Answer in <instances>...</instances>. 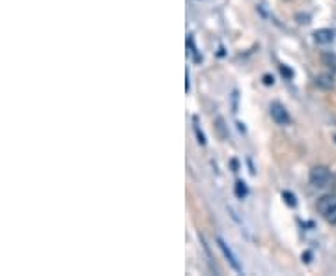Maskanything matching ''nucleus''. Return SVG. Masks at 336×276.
<instances>
[{"label":"nucleus","mask_w":336,"mask_h":276,"mask_svg":"<svg viewBox=\"0 0 336 276\" xmlns=\"http://www.w3.org/2000/svg\"><path fill=\"white\" fill-rule=\"evenodd\" d=\"M331 181V172H329V168L327 166H314L312 168V172H310V185L312 187H316V189H323L327 187Z\"/></svg>","instance_id":"f257e3e1"},{"label":"nucleus","mask_w":336,"mask_h":276,"mask_svg":"<svg viewBox=\"0 0 336 276\" xmlns=\"http://www.w3.org/2000/svg\"><path fill=\"white\" fill-rule=\"evenodd\" d=\"M271 118L277 121L279 125H288L289 120H291L288 110H286V107L282 103H273L271 105Z\"/></svg>","instance_id":"f03ea898"},{"label":"nucleus","mask_w":336,"mask_h":276,"mask_svg":"<svg viewBox=\"0 0 336 276\" xmlns=\"http://www.w3.org/2000/svg\"><path fill=\"white\" fill-rule=\"evenodd\" d=\"M217 245H219V248L223 250V254H224V258L230 261V265L233 267V271H237V273H241V265H239V261H237V258L233 256V252L230 250V247L224 243L221 237H217Z\"/></svg>","instance_id":"7ed1b4c3"},{"label":"nucleus","mask_w":336,"mask_h":276,"mask_svg":"<svg viewBox=\"0 0 336 276\" xmlns=\"http://www.w3.org/2000/svg\"><path fill=\"white\" fill-rule=\"evenodd\" d=\"M335 207H336V196L335 194H325V196H321V198L317 200V211L321 213L323 217H325L331 209H335Z\"/></svg>","instance_id":"20e7f679"},{"label":"nucleus","mask_w":336,"mask_h":276,"mask_svg":"<svg viewBox=\"0 0 336 276\" xmlns=\"http://www.w3.org/2000/svg\"><path fill=\"white\" fill-rule=\"evenodd\" d=\"M314 39H316L317 45H329V43L335 41V32L329 30V28H321V30L314 32Z\"/></svg>","instance_id":"39448f33"},{"label":"nucleus","mask_w":336,"mask_h":276,"mask_svg":"<svg viewBox=\"0 0 336 276\" xmlns=\"http://www.w3.org/2000/svg\"><path fill=\"white\" fill-rule=\"evenodd\" d=\"M316 86L321 90H333L335 88V77L331 73H321L316 77Z\"/></svg>","instance_id":"423d86ee"},{"label":"nucleus","mask_w":336,"mask_h":276,"mask_svg":"<svg viewBox=\"0 0 336 276\" xmlns=\"http://www.w3.org/2000/svg\"><path fill=\"white\" fill-rule=\"evenodd\" d=\"M233 193H235V196H237L239 200H245V198H247V194H249L247 183H243V181H237V183H235V189H233Z\"/></svg>","instance_id":"0eeeda50"},{"label":"nucleus","mask_w":336,"mask_h":276,"mask_svg":"<svg viewBox=\"0 0 336 276\" xmlns=\"http://www.w3.org/2000/svg\"><path fill=\"white\" fill-rule=\"evenodd\" d=\"M195 133H196V137H198V140H200V144L205 146V137H204V133L200 131V127H198V118H195Z\"/></svg>","instance_id":"6e6552de"},{"label":"nucleus","mask_w":336,"mask_h":276,"mask_svg":"<svg viewBox=\"0 0 336 276\" xmlns=\"http://www.w3.org/2000/svg\"><path fill=\"white\" fill-rule=\"evenodd\" d=\"M325 221L329 222V224H333V226H336V207L335 209H331V211L325 215Z\"/></svg>","instance_id":"1a4fd4ad"},{"label":"nucleus","mask_w":336,"mask_h":276,"mask_svg":"<svg viewBox=\"0 0 336 276\" xmlns=\"http://www.w3.org/2000/svg\"><path fill=\"white\" fill-rule=\"evenodd\" d=\"M284 200H286V203H289V207H295V196L291 193H284Z\"/></svg>","instance_id":"9d476101"},{"label":"nucleus","mask_w":336,"mask_h":276,"mask_svg":"<svg viewBox=\"0 0 336 276\" xmlns=\"http://www.w3.org/2000/svg\"><path fill=\"white\" fill-rule=\"evenodd\" d=\"M263 83H265V84H267V86H271V84H273V83H275V81H273V79H271V77H269V75H265V77H263Z\"/></svg>","instance_id":"9b49d317"},{"label":"nucleus","mask_w":336,"mask_h":276,"mask_svg":"<svg viewBox=\"0 0 336 276\" xmlns=\"http://www.w3.org/2000/svg\"><path fill=\"white\" fill-rule=\"evenodd\" d=\"M280 69H282V73L286 75V77H291V75H293V73H291V71H289V69H286V67H284V65H282V67H280Z\"/></svg>","instance_id":"f8f14e48"}]
</instances>
